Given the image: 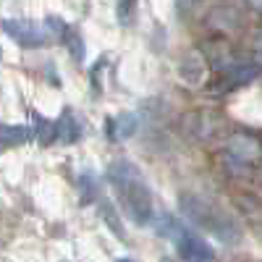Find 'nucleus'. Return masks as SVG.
Segmentation results:
<instances>
[{"mask_svg": "<svg viewBox=\"0 0 262 262\" xmlns=\"http://www.w3.org/2000/svg\"><path fill=\"white\" fill-rule=\"evenodd\" d=\"M107 179H111L131 223L149 226L152 217H155V200H152V191L139 165L131 160H113L107 165Z\"/></svg>", "mask_w": 262, "mask_h": 262, "instance_id": "1", "label": "nucleus"}, {"mask_svg": "<svg viewBox=\"0 0 262 262\" xmlns=\"http://www.w3.org/2000/svg\"><path fill=\"white\" fill-rule=\"evenodd\" d=\"M179 207H181V212L189 217L196 228L210 233V236H215L217 242L233 244V242H238V236H242V228H238L236 217L223 205L207 200V196H202V194L184 191L179 196Z\"/></svg>", "mask_w": 262, "mask_h": 262, "instance_id": "2", "label": "nucleus"}, {"mask_svg": "<svg viewBox=\"0 0 262 262\" xmlns=\"http://www.w3.org/2000/svg\"><path fill=\"white\" fill-rule=\"evenodd\" d=\"M158 233L168 236L170 242L176 244L179 257L184 262H210L215 257V249L205 242L200 233L186 228L181 221H176V217H170V215H163L158 221Z\"/></svg>", "mask_w": 262, "mask_h": 262, "instance_id": "3", "label": "nucleus"}, {"mask_svg": "<svg viewBox=\"0 0 262 262\" xmlns=\"http://www.w3.org/2000/svg\"><path fill=\"white\" fill-rule=\"evenodd\" d=\"M0 27H3V32L11 39H16L18 45H24V48H39L42 42H45V34H42L34 24H29L27 18H6Z\"/></svg>", "mask_w": 262, "mask_h": 262, "instance_id": "4", "label": "nucleus"}, {"mask_svg": "<svg viewBox=\"0 0 262 262\" xmlns=\"http://www.w3.org/2000/svg\"><path fill=\"white\" fill-rule=\"evenodd\" d=\"M29 139H32V128L0 123V149H3V147H18V144H24Z\"/></svg>", "mask_w": 262, "mask_h": 262, "instance_id": "5", "label": "nucleus"}, {"mask_svg": "<svg viewBox=\"0 0 262 262\" xmlns=\"http://www.w3.org/2000/svg\"><path fill=\"white\" fill-rule=\"evenodd\" d=\"M137 131V118L134 116H118V118H107V137L111 139H128Z\"/></svg>", "mask_w": 262, "mask_h": 262, "instance_id": "6", "label": "nucleus"}, {"mask_svg": "<svg viewBox=\"0 0 262 262\" xmlns=\"http://www.w3.org/2000/svg\"><path fill=\"white\" fill-rule=\"evenodd\" d=\"M55 126H58V142H63V144H74L81 137V126L76 123L74 113H69V111L60 116V121Z\"/></svg>", "mask_w": 262, "mask_h": 262, "instance_id": "7", "label": "nucleus"}, {"mask_svg": "<svg viewBox=\"0 0 262 262\" xmlns=\"http://www.w3.org/2000/svg\"><path fill=\"white\" fill-rule=\"evenodd\" d=\"M34 121H37V139H39V144H53L55 139H58V126L53 123V121H48V118H39V116H34Z\"/></svg>", "mask_w": 262, "mask_h": 262, "instance_id": "8", "label": "nucleus"}, {"mask_svg": "<svg viewBox=\"0 0 262 262\" xmlns=\"http://www.w3.org/2000/svg\"><path fill=\"white\" fill-rule=\"evenodd\" d=\"M100 215H102V221L107 223V226H111V231L121 238V242H123V238H126V233H123V226H121V221H118V212H116V207L111 205V202H102L100 205Z\"/></svg>", "mask_w": 262, "mask_h": 262, "instance_id": "9", "label": "nucleus"}, {"mask_svg": "<svg viewBox=\"0 0 262 262\" xmlns=\"http://www.w3.org/2000/svg\"><path fill=\"white\" fill-rule=\"evenodd\" d=\"M63 42H66V48L71 50L74 60H79V63H81V60H84V39H81V37H79L76 32H69V34H66V39H63Z\"/></svg>", "mask_w": 262, "mask_h": 262, "instance_id": "10", "label": "nucleus"}, {"mask_svg": "<svg viewBox=\"0 0 262 262\" xmlns=\"http://www.w3.org/2000/svg\"><path fill=\"white\" fill-rule=\"evenodd\" d=\"M45 27H48V32H50L55 39H66V34L71 32V29L66 27L63 21L58 18V16H48V18H45Z\"/></svg>", "mask_w": 262, "mask_h": 262, "instance_id": "11", "label": "nucleus"}, {"mask_svg": "<svg viewBox=\"0 0 262 262\" xmlns=\"http://www.w3.org/2000/svg\"><path fill=\"white\" fill-rule=\"evenodd\" d=\"M116 11H118V18H121V24L126 27L128 21H131V13H134V3H118V6H116Z\"/></svg>", "mask_w": 262, "mask_h": 262, "instance_id": "12", "label": "nucleus"}, {"mask_svg": "<svg viewBox=\"0 0 262 262\" xmlns=\"http://www.w3.org/2000/svg\"><path fill=\"white\" fill-rule=\"evenodd\" d=\"M81 191H84V202L95 200V194H97V191H95V181H92V176H90V179H86V176L81 179Z\"/></svg>", "mask_w": 262, "mask_h": 262, "instance_id": "13", "label": "nucleus"}, {"mask_svg": "<svg viewBox=\"0 0 262 262\" xmlns=\"http://www.w3.org/2000/svg\"><path fill=\"white\" fill-rule=\"evenodd\" d=\"M254 45H257V50L262 53V24H259L257 32H254Z\"/></svg>", "mask_w": 262, "mask_h": 262, "instance_id": "14", "label": "nucleus"}, {"mask_svg": "<svg viewBox=\"0 0 262 262\" xmlns=\"http://www.w3.org/2000/svg\"><path fill=\"white\" fill-rule=\"evenodd\" d=\"M254 66L262 71V53H257V55H254Z\"/></svg>", "mask_w": 262, "mask_h": 262, "instance_id": "15", "label": "nucleus"}, {"mask_svg": "<svg viewBox=\"0 0 262 262\" xmlns=\"http://www.w3.org/2000/svg\"><path fill=\"white\" fill-rule=\"evenodd\" d=\"M116 262H134V259H128V257H121V259H116Z\"/></svg>", "mask_w": 262, "mask_h": 262, "instance_id": "16", "label": "nucleus"}, {"mask_svg": "<svg viewBox=\"0 0 262 262\" xmlns=\"http://www.w3.org/2000/svg\"><path fill=\"white\" fill-rule=\"evenodd\" d=\"M163 262H173V259H163Z\"/></svg>", "mask_w": 262, "mask_h": 262, "instance_id": "17", "label": "nucleus"}]
</instances>
